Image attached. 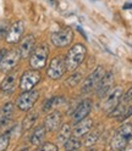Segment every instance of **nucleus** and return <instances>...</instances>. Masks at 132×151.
I'll return each instance as SVG.
<instances>
[{"label":"nucleus","mask_w":132,"mask_h":151,"mask_svg":"<svg viewBox=\"0 0 132 151\" xmlns=\"http://www.w3.org/2000/svg\"><path fill=\"white\" fill-rule=\"evenodd\" d=\"M86 54H87V48L83 44L81 43L73 44L69 49L65 58L67 71H75L76 68H78L81 63L83 62L84 58H86Z\"/></svg>","instance_id":"nucleus-1"},{"label":"nucleus","mask_w":132,"mask_h":151,"mask_svg":"<svg viewBox=\"0 0 132 151\" xmlns=\"http://www.w3.org/2000/svg\"><path fill=\"white\" fill-rule=\"evenodd\" d=\"M132 138V124L126 123L121 126L111 139L110 146L114 150H124Z\"/></svg>","instance_id":"nucleus-2"},{"label":"nucleus","mask_w":132,"mask_h":151,"mask_svg":"<svg viewBox=\"0 0 132 151\" xmlns=\"http://www.w3.org/2000/svg\"><path fill=\"white\" fill-rule=\"evenodd\" d=\"M49 56V48L46 44H41L34 46L33 51L30 55V65L34 70H42L45 67L46 60Z\"/></svg>","instance_id":"nucleus-3"},{"label":"nucleus","mask_w":132,"mask_h":151,"mask_svg":"<svg viewBox=\"0 0 132 151\" xmlns=\"http://www.w3.org/2000/svg\"><path fill=\"white\" fill-rule=\"evenodd\" d=\"M39 99V91L38 90H26L23 91L16 100V106L21 111H30L37 100Z\"/></svg>","instance_id":"nucleus-4"},{"label":"nucleus","mask_w":132,"mask_h":151,"mask_svg":"<svg viewBox=\"0 0 132 151\" xmlns=\"http://www.w3.org/2000/svg\"><path fill=\"white\" fill-rule=\"evenodd\" d=\"M66 71H67V68H66L65 58L56 56V58H54L50 61L48 68H46V74H48L49 78L55 81V79H60Z\"/></svg>","instance_id":"nucleus-5"},{"label":"nucleus","mask_w":132,"mask_h":151,"mask_svg":"<svg viewBox=\"0 0 132 151\" xmlns=\"http://www.w3.org/2000/svg\"><path fill=\"white\" fill-rule=\"evenodd\" d=\"M50 39H51L53 45H55L56 48H66V46H69L72 43L73 31L70 27H65L62 29L53 33Z\"/></svg>","instance_id":"nucleus-6"},{"label":"nucleus","mask_w":132,"mask_h":151,"mask_svg":"<svg viewBox=\"0 0 132 151\" xmlns=\"http://www.w3.org/2000/svg\"><path fill=\"white\" fill-rule=\"evenodd\" d=\"M41 79H42V76L39 73V70H34L33 68V70H30V71H26L21 76L20 88H21L22 91L31 90L41 82Z\"/></svg>","instance_id":"nucleus-7"},{"label":"nucleus","mask_w":132,"mask_h":151,"mask_svg":"<svg viewBox=\"0 0 132 151\" xmlns=\"http://www.w3.org/2000/svg\"><path fill=\"white\" fill-rule=\"evenodd\" d=\"M105 73L104 68L102 67V66H98V67L94 68V71L88 76V77L83 81L82 83V88H81V93L83 94H88L91 93L94 88L97 87V84L99 83L100 78L103 77V74Z\"/></svg>","instance_id":"nucleus-8"},{"label":"nucleus","mask_w":132,"mask_h":151,"mask_svg":"<svg viewBox=\"0 0 132 151\" xmlns=\"http://www.w3.org/2000/svg\"><path fill=\"white\" fill-rule=\"evenodd\" d=\"M122 94H124V91H122L121 87H116L114 89H111L107 94V95L103 98V99H104V100H103V104H102L103 111H105V112L109 113L119 104V101H120V99L122 96Z\"/></svg>","instance_id":"nucleus-9"},{"label":"nucleus","mask_w":132,"mask_h":151,"mask_svg":"<svg viewBox=\"0 0 132 151\" xmlns=\"http://www.w3.org/2000/svg\"><path fill=\"white\" fill-rule=\"evenodd\" d=\"M20 60H21V55H20L18 49L6 51V54L3 58L1 63H0V71L3 73H9L12 68L16 67L17 63L20 62Z\"/></svg>","instance_id":"nucleus-10"},{"label":"nucleus","mask_w":132,"mask_h":151,"mask_svg":"<svg viewBox=\"0 0 132 151\" xmlns=\"http://www.w3.org/2000/svg\"><path fill=\"white\" fill-rule=\"evenodd\" d=\"M112 83H114V74H112V72H107L103 74V77L100 78L99 83L97 84V96L103 99L107 94L111 90L112 88Z\"/></svg>","instance_id":"nucleus-11"},{"label":"nucleus","mask_w":132,"mask_h":151,"mask_svg":"<svg viewBox=\"0 0 132 151\" xmlns=\"http://www.w3.org/2000/svg\"><path fill=\"white\" fill-rule=\"evenodd\" d=\"M25 31V26L22 21H16L15 23L11 24V27L9 28V31L6 33V42L10 44H16L20 42V39L22 38Z\"/></svg>","instance_id":"nucleus-12"},{"label":"nucleus","mask_w":132,"mask_h":151,"mask_svg":"<svg viewBox=\"0 0 132 151\" xmlns=\"http://www.w3.org/2000/svg\"><path fill=\"white\" fill-rule=\"evenodd\" d=\"M61 122H62V115L58 110H55L46 115L44 119V127L46 132H55L60 128Z\"/></svg>","instance_id":"nucleus-13"},{"label":"nucleus","mask_w":132,"mask_h":151,"mask_svg":"<svg viewBox=\"0 0 132 151\" xmlns=\"http://www.w3.org/2000/svg\"><path fill=\"white\" fill-rule=\"evenodd\" d=\"M36 46V38L33 37V34H28L26 35L20 43L18 46V51H20L21 59H26L31 55V52L33 51Z\"/></svg>","instance_id":"nucleus-14"},{"label":"nucleus","mask_w":132,"mask_h":151,"mask_svg":"<svg viewBox=\"0 0 132 151\" xmlns=\"http://www.w3.org/2000/svg\"><path fill=\"white\" fill-rule=\"evenodd\" d=\"M92 110V101L91 100H83L81 101V104L77 106V109L73 111V115H72V121L76 123V122L83 119V118H86L88 115H89V112Z\"/></svg>","instance_id":"nucleus-15"},{"label":"nucleus","mask_w":132,"mask_h":151,"mask_svg":"<svg viewBox=\"0 0 132 151\" xmlns=\"http://www.w3.org/2000/svg\"><path fill=\"white\" fill-rule=\"evenodd\" d=\"M93 127V121L91 118H83L78 122H76L75 123V127L72 129V133L75 137H77V138H81V137H84L88 132L92 129Z\"/></svg>","instance_id":"nucleus-16"},{"label":"nucleus","mask_w":132,"mask_h":151,"mask_svg":"<svg viewBox=\"0 0 132 151\" xmlns=\"http://www.w3.org/2000/svg\"><path fill=\"white\" fill-rule=\"evenodd\" d=\"M16 84H17V72H10L4 78V81L1 82L0 89H1L4 93L10 94V93H12L15 90Z\"/></svg>","instance_id":"nucleus-17"},{"label":"nucleus","mask_w":132,"mask_h":151,"mask_svg":"<svg viewBox=\"0 0 132 151\" xmlns=\"http://www.w3.org/2000/svg\"><path fill=\"white\" fill-rule=\"evenodd\" d=\"M14 109H15V106L12 102H7L3 106L1 111H0V128L10 122V119L14 115Z\"/></svg>","instance_id":"nucleus-18"},{"label":"nucleus","mask_w":132,"mask_h":151,"mask_svg":"<svg viewBox=\"0 0 132 151\" xmlns=\"http://www.w3.org/2000/svg\"><path fill=\"white\" fill-rule=\"evenodd\" d=\"M45 134H46V129L44 126H39L34 129V132L32 133L31 138H30V143L34 146H39L44 143L45 139Z\"/></svg>","instance_id":"nucleus-19"},{"label":"nucleus","mask_w":132,"mask_h":151,"mask_svg":"<svg viewBox=\"0 0 132 151\" xmlns=\"http://www.w3.org/2000/svg\"><path fill=\"white\" fill-rule=\"evenodd\" d=\"M71 134H72L71 126H70L69 123L61 124V126H60V130L58 132V137H56V139H58V143L64 146V144L70 139Z\"/></svg>","instance_id":"nucleus-20"},{"label":"nucleus","mask_w":132,"mask_h":151,"mask_svg":"<svg viewBox=\"0 0 132 151\" xmlns=\"http://www.w3.org/2000/svg\"><path fill=\"white\" fill-rule=\"evenodd\" d=\"M38 116H39V113L37 111H30L28 112L27 116L22 121V129L23 130H30L34 126L37 119H38Z\"/></svg>","instance_id":"nucleus-21"},{"label":"nucleus","mask_w":132,"mask_h":151,"mask_svg":"<svg viewBox=\"0 0 132 151\" xmlns=\"http://www.w3.org/2000/svg\"><path fill=\"white\" fill-rule=\"evenodd\" d=\"M99 134H100V132L98 130V129H94L93 132H88V133L86 134L87 137H86V139H84V141H83V144H84V146H92V145H94L98 141V139H99Z\"/></svg>","instance_id":"nucleus-22"},{"label":"nucleus","mask_w":132,"mask_h":151,"mask_svg":"<svg viewBox=\"0 0 132 151\" xmlns=\"http://www.w3.org/2000/svg\"><path fill=\"white\" fill-rule=\"evenodd\" d=\"M81 145L82 144L80 143V140H78L77 137H73V138L70 137V139L64 144V147L66 150H77V149L81 147Z\"/></svg>","instance_id":"nucleus-23"},{"label":"nucleus","mask_w":132,"mask_h":151,"mask_svg":"<svg viewBox=\"0 0 132 151\" xmlns=\"http://www.w3.org/2000/svg\"><path fill=\"white\" fill-rule=\"evenodd\" d=\"M9 144H10V133L0 134V151L6 150Z\"/></svg>","instance_id":"nucleus-24"},{"label":"nucleus","mask_w":132,"mask_h":151,"mask_svg":"<svg viewBox=\"0 0 132 151\" xmlns=\"http://www.w3.org/2000/svg\"><path fill=\"white\" fill-rule=\"evenodd\" d=\"M58 99H59V98H51V99H49V100H46L45 104L43 105V111H44V112H49L55 105L60 104V102H56V101H58Z\"/></svg>","instance_id":"nucleus-25"},{"label":"nucleus","mask_w":132,"mask_h":151,"mask_svg":"<svg viewBox=\"0 0 132 151\" xmlns=\"http://www.w3.org/2000/svg\"><path fill=\"white\" fill-rule=\"evenodd\" d=\"M131 115H132V104H128V105L126 106V109L124 110V112H122L121 115L117 117V119H119V121H125V119H127Z\"/></svg>","instance_id":"nucleus-26"},{"label":"nucleus","mask_w":132,"mask_h":151,"mask_svg":"<svg viewBox=\"0 0 132 151\" xmlns=\"http://www.w3.org/2000/svg\"><path fill=\"white\" fill-rule=\"evenodd\" d=\"M80 79H81V74L78 72H76V73L72 74L71 77L67 79V82H66V83H67V86H70V87H75L77 83H80Z\"/></svg>","instance_id":"nucleus-27"},{"label":"nucleus","mask_w":132,"mask_h":151,"mask_svg":"<svg viewBox=\"0 0 132 151\" xmlns=\"http://www.w3.org/2000/svg\"><path fill=\"white\" fill-rule=\"evenodd\" d=\"M38 147H39V150H43V151H58L59 150L58 145H55L53 143H44V144L39 145Z\"/></svg>","instance_id":"nucleus-28"},{"label":"nucleus","mask_w":132,"mask_h":151,"mask_svg":"<svg viewBox=\"0 0 132 151\" xmlns=\"http://www.w3.org/2000/svg\"><path fill=\"white\" fill-rule=\"evenodd\" d=\"M131 100H132V88H130V89L124 94V95L121 96L120 101H121V102H124V104H128Z\"/></svg>","instance_id":"nucleus-29"},{"label":"nucleus","mask_w":132,"mask_h":151,"mask_svg":"<svg viewBox=\"0 0 132 151\" xmlns=\"http://www.w3.org/2000/svg\"><path fill=\"white\" fill-rule=\"evenodd\" d=\"M6 49H1V50H0V63H1V61H3V58H4V55L6 54Z\"/></svg>","instance_id":"nucleus-30"},{"label":"nucleus","mask_w":132,"mask_h":151,"mask_svg":"<svg viewBox=\"0 0 132 151\" xmlns=\"http://www.w3.org/2000/svg\"><path fill=\"white\" fill-rule=\"evenodd\" d=\"M131 46H132V44H131Z\"/></svg>","instance_id":"nucleus-31"}]
</instances>
